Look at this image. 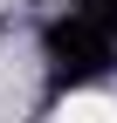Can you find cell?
I'll return each instance as SVG.
<instances>
[{
	"mask_svg": "<svg viewBox=\"0 0 117 123\" xmlns=\"http://www.w3.org/2000/svg\"><path fill=\"white\" fill-rule=\"evenodd\" d=\"M55 123H117V103L110 96H69L55 110Z\"/></svg>",
	"mask_w": 117,
	"mask_h": 123,
	"instance_id": "6da1fadb",
	"label": "cell"
}]
</instances>
